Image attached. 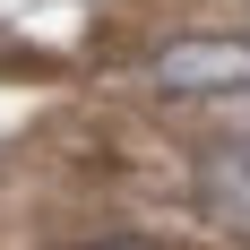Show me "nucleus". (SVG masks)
I'll list each match as a JSON object with an SVG mask.
<instances>
[{
  "mask_svg": "<svg viewBox=\"0 0 250 250\" xmlns=\"http://www.w3.org/2000/svg\"><path fill=\"white\" fill-rule=\"evenodd\" d=\"M78 250H155V242H138V233H95V242H78Z\"/></svg>",
  "mask_w": 250,
  "mask_h": 250,
  "instance_id": "nucleus-3",
  "label": "nucleus"
},
{
  "mask_svg": "<svg viewBox=\"0 0 250 250\" xmlns=\"http://www.w3.org/2000/svg\"><path fill=\"white\" fill-rule=\"evenodd\" d=\"M147 95L164 104H250V35L242 26H190L138 61Z\"/></svg>",
  "mask_w": 250,
  "mask_h": 250,
  "instance_id": "nucleus-1",
  "label": "nucleus"
},
{
  "mask_svg": "<svg viewBox=\"0 0 250 250\" xmlns=\"http://www.w3.org/2000/svg\"><path fill=\"white\" fill-rule=\"evenodd\" d=\"M190 207H199V225L250 242V129L199 147V164H190Z\"/></svg>",
  "mask_w": 250,
  "mask_h": 250,
  "instance_id": "nucleus-2",
  "label": "nucleus"
}]
</instances>
